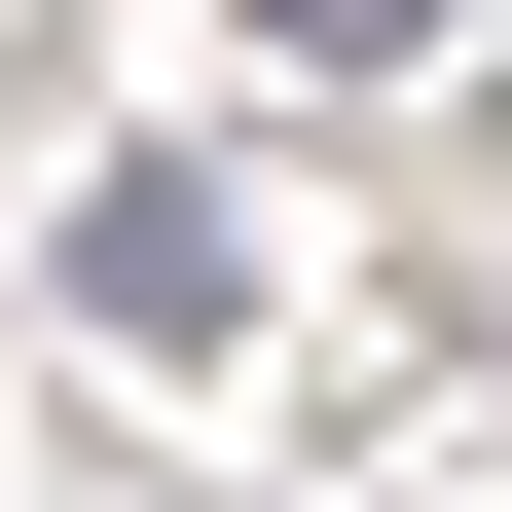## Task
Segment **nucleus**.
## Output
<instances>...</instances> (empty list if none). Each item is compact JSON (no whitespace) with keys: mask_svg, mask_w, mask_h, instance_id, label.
Instances as JSON below:
<instances>
[{"mask_svg":"<svg viewBox=\"0 0 512 512\" xmlns=\"http://www.w3.org/2000/svg\"><path fill=\"white\" fill-rule=\"evenodd\" d=\"M256 37H293V74H403V37H476V0H256Z\"/></svg>","mask_w":512,"mask_h":512,"instance_id":"f03ea898","label":"nucleus"},{"mask_svg":"<svg viewBox=\"0 0 512 512\" xmlns=\"http://www.w3.org/2000/svg\"><path fill=\"white\" fill-rule=\"evenodd\" d=\"M220 293H256V220H220V183H74V330H147V366H183Z\"/></svg>","mask_w":512,"mask_h":512,"instance_id":"f257e3e1","label":"nucleus"}]
</instances>
